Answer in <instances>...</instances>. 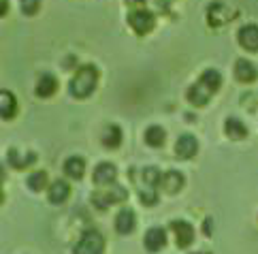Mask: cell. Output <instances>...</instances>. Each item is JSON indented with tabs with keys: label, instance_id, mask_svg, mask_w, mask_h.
<instances>
[{
	"label": "cell",
	"instance_id": "cell-4",
	"mask_svg": "<svg viewBox=\"0 0 258 254\" xmlns=\"http://www.w3.org/2000/svg\"><path fill=\"white\" fill-rule=\"evenodd\" d=\"M173 231H175V241H177L179 248H186L192 243V239H195V231H192V224L183 222V220H175L173 224Z\"/></svg>",
	"mask_w": 258,
	"mask_h": 254
},
{
	"label": "cell",
	"instance_id": "cell-5",
	"mask_svg": "<svg viewBox=\"0 0 258 254\" xmlns=\"http://www.w3.org/2000/svg\"><path fill=\"white\" fill-rule=\"evenodd\" d=\"M197 150H199V143L192 135H181L177 143H175V154L179 158H192L197 154Z\"/></svg>",
	"mask_w": 258,
	"mask_h": 254
},
{
	"label": "cell",
	"instance_id": "cell-18",
	"mask_svg": "<svg viewBox=\"0 0 258 254\" xmlns=\"http://www.w3.org/2000/svg\"><path fill=\"white\" fill-rule=\"evenodd\" d=\"M103 143L107 148H117V145L122 143V131H119V126H115V124L107 126V131L103 135Z\"/></svg>",
	"mask_w": 258,
	"mask_h": 254
},
{
	"label": "cell",
	"instance_id": "cell-27",
	"mask_svg": "<svg viewBox=\"0 0 258 254\" xmlns=\"http://www.w3.org/2000/svg\"><path fill=\"white\" fill-rule=\"evenodd\" d=\"M205 235H211V222H205Z\"/></svg>",
	"mask_w": 258,
	"mask_h": 254
},
{
	"label": "cell",
	"instance_id": "cell-9",
	"mask_svg": "<svg viewBox=\"0 0 258 254\" xmlns=\"http://www.w3.org/2000/svg\"><path fill=\"white\" fill-rule=\"evenodd\" d=\"M56 88H58L56 77L49 75V73H45V75L39 77V84H36V94L43 96V98H47V96H51L53 92H56Z\"/></svg>",
	"mask_w": 258,
	"mask_h": 254
},
{
	"label": "cell",
	"instance_id": "cell-8",
	"mask_svg": "<svg viewBox=\"0 0 258 254\" xmlns=\"http://www.w3.org/2000/svg\"><path fill=\"white\" fill-rule=\"evenodd\" d=\"M235 77L239 81H254L258 77V71L250 60H239L235 65Z\"/></svg>",
	"mask_w": 258,
	"mask_h": 254
},
{
	"label": "cell",
	"instance_id": "cell-1",
	"mask_svg": "<svg viewBox=\"0 0 258 254\" xmlns=\"http://www.w3.org/2000/svg\"><path fill=\"white\" fill-rule=\"evenodd\" d=\"M96 81H98L96 67L86 65V67H81L77 71V75L71 79L69 90H71V94L75 96V98H86V96H90L92 90L96 88Z\"/></svg>",
	"mask_w": 258,
	"mask_h": 254
},
{
	"label": "cell",
	"instance_id": "cell-13",
	"mask_svg": "<svg viewBox=\"0 0 258 254\" xmlns=\"http://www.w3.org/2000/svg\"><path fill=\"white\" fill-rule=\"evenodd\" d=\"M162 188L167 190V193H177V190H181V186H183V175L179 173V171H169V173H164L162 175Z\"/></svg>",
	"mask_w": 258,
	"mask_h": 254
},
{
	"label": "cell",
	"instance_id": "cell-6",
	"mask_svg": "<svg viewBox=\"0 0 258 254\" xmlns=\"http://www.w3.org/2000/svg\"><path fill=\"white\" fill-rule=\"evenodd\" d=\"M239 43L243 45L245 49L250 51H258V26L256 24H247L239 30Z\"/></svg>",
	"mask_w": 258,
	"mask_h": 254
},
{
	"label": "cell",
	"instance_id": "cell-24",
	"mask_svg": "<svg viewBox=\"0 0 258 254\" xmlns=\"http://www.w3.org/2000/svg\"><path fill=\"white\" fill-rule=\"evenodd\" d=\"M139 199H141L145 205H154L156 201H158V197H156V193H154V188H152V186H147V188L139 190Z\"/></svg>",
	"mask_w": 258,
	"mask_h": 254
},
{
	"label": "cell",
	"instance_id": "cell-7",
	"mask_svg": "<svg viewBox=\"0 0 258 254\" xmlns=\"http://www.w3.org/2000/svg\"><path fill=\"white\" fill-rule=\"evenodd\" d=\"M164 243H167V233L164 229H150L145 235V248L150 252H156V250H162Z\"/></svg>",
	"mask_w": 258,
	"mask_h": 254
},
{
	"label": "cell",
	"instance_id": "cell-10",
	"mask_svg": "<svg viewBox=\"0 0 258 254\" xmlns=\"http://www.w3.org/2000/svg\"><path fill=\"white\" fill-rule=\"evenodd\" d=\"M115 229H117V233H122V235H128L135 229V214H133V210H122L117 214Z\"/></svg>",
	"mask_w": 258,
	"mask_h": 254
},
{
	"label": "cell",
	"instance_id": "cell-20",
	"mask_svg": "<svg viewBox=\"0 0 258 254\" xmlns=\"http://www.w3.org/2000/svg\"><path fill=\"white\" fill-rule=\"evenodd\" d=\"M0 111H3V117H13L15 98H13L11 92H3V96H0Z\"/></svg>",
	"mask_w": 258,
	"mask_h": 254
},
{
	"label": "cell",
	"instance_id": "cell-2",
	"mask_svg": "<svg viewBox=\"0 0 258 254\" xmlns=\"http://www.w3.org/2000/svg\"><path fill=\"white\" fill-rule=\"evenodd\" d=\"M103 250H105V239L98 231L84 233V237L75 246V254H103Z\"/></svg>",
	"mask_w": 258,
	"mask_h": 254
},
{
	"label": "cell",
	"instance_id": "cell-19",
	"mask_svg": "<svg viewBox=\"0 0 258 254\" xmlns=\"http://www.w3.org/2000/svg\"><path fill=\"white\" fill-rule=\"evenodd\" d=\"M201 81H203V84H205V86L211 90V92H216V90L220 88V84H222V77H220V73H218V71L207 69L205 73H203Z\"/></svg>",
	"mask_w": 258,
	"mask_h": 254
},
{
	"label": "cell",
	"instance_id": "cell-12",
	"mask_svg": "<svg viewBox=\"0 0 258 254\" xmlns=\"http://www.w3.org/2000/svg\"><path fill=\"white\" fill-rule=\"evenodd\" d=\"M214 94L211 90L203 84V81H199V84L195 86V88H190V92H188V98H190V103H195V105H205L207 101H209V96Z\"/></svg>",
	"mask_w": 258,
	"mask_h": 254
},
{
	"label": "cell",
	"instance_id": "cell-11",
	"mask_svg": "<svg viewBox=\"0 0 258 254\" xmlns=\"http://www.w3.org/2000/svg\"><path fill=\"white\" fill-rule=\"evenodd\" d=\"M115 179V167L111 162H103L94 169V181L96 184H113Z\"/></svg>",
	"mask_w": 258,
	"mask_h": 254
},
{
	"label": "cell",
	"instance_id": "cell-15",
	"mask_svg": "<svg viewBox=\"0 0 258 254\" xmlns=\"http://www.w3.org/2000/svg\"><path fill=\"white\" fill-rule=\"evenodd\" d=\"M84 171H86V162L79 156H71L67 162H64V173H67L69 177H73V179H79L81 175H84Z\"/></svg>",
	"mask_w": 258,
	"mask_h": 254
},
{
	"label": "cell",
	"instance_id": "cell-23",
	"mask_svg": "<svg viewBox=\"0 0 258 254\" xmlns=\"http://www.w3.org/2000/svg\"><path fill=\"white\" fill-rule=\"evenodd\" d=\"M20 9L26 15H34L41 9V0H20Z\"/></svg>",
	"mask_w": 258,
	"mask_h": 254
},
{
	"label": "cell",
	"instance_id": "cell-21",
	"mask_svg": "<svg viewBox=\"0 0 258 254\" xmlns=\"http://www.w3.org/2000/svg\"><path fill=\"white\" fill-rule=\"evenodd\" d=\"M28 186H30V190H34V193H39V190H43L47 186V175H45L43 171H36V173H32L28 177Z\"/></svg>",
	"mask_w": 258,
	"mask_h": 254
},
{
	"label": "cell",
	"instance_id": "cell-22",
	"mask_svg": "<svg viewBox=\"0 0 258 254\" xmlns=\"http://www.w3.org/2000/svg\"><path fill=\"white\" fill-rule=\"evenodd\" d=\"M143 179H145V184L147 186H156L158 181H162V175H160V171L158 169H154V167H147L145 171H143Z\"/></svg>",
	"mask_w": 258,
	"mask_h": 254
},
{
	"label": "cell",
	"instance_id": "cell-14",
	"mask_svg": "<svg viewBox=\"0 0 258 254\" xmlns=\"http://www.w3.org/2000/svg\"><path fill=\"white\" fill-rule=\"evenodd\" d=\"M69 184L64 179H56L53 184L49 186V201L51 203H64L69 197Z\"/></svg>",
	"mask_w": 258,
	"mask_h": 254
},
{
	"label": "cell",
	"instance_id": "cell-26",
	"mask_svg": "<svg viewBox=\"0 0 258 254\" xmlns=\"http://www.w3.org/2000/svg\"><path fill=\"white\" fill-rule=\"evenodd\" d=\"M126 3L131 5V7H137V9H139V7H141V5L145 3V0H126Z\"/></svg>",
	"mask_w": 258,
	"mask_h": 254
},
{
	"label": "cell",
	"instance_id": "cell-16",
	"mask_svg": "<svg viewBox=\"0 0 258 254\" xmlns=\"http://www.w3.org/2000/svg\"><path fill=\"white\" fill-rule=\"evenodd\" d=\"M224 131H226L228 137H233V139H241V137H245V135H247L245 124L239 122L237 117H228L226 124H224Z\"/></svg>",
	"mask_w": 258,
	"mask_h": 254
},
{
	"label": "cell",
	"instance_id": "cell-25",
	"mask_svg": "<svg viewBox=\"0 0 258 254\" xmlns=\"http://www.w3.org/2000/svg\"><path fill=\"white\" fill-rule=\"evenodd\" d=\"M107 199H109V203L122 201V199H126V190H124V188H119V186H113V190L107 195Z\"/></svg>",
	"mask_w": 258,
	"mask_h": 254
},
{
	"label": "cell",
	"instance_id": "cell-17",
	"mask_svg": "<svg viewBox=\"0 0 258 254\" xmlns=\"http://www.w3.org/2000/svg\"><path fill=\"white\" fill-rule=\"evenodd\" d=\"M164 129L162 126H150V129L145 131V143L147 145H152V148H158V145L164 143Z\"/></svg>",
	"mask_w": 258,
	"mask_h": 254
},
{
	"label": "cell",
	"instance_id": "cell-3",
	"mask_svg": "<svg viewBox=\"0 0 258 254\" xmlns=\"http://www.w3.org/2000/svg\"><path fill=\"white\" fill-rule=\"evenodd\" d=\"M128 24L133 26L135 32L145 34L154 28V15L150 11H145V9H137V11H133L128 15Z\"/></svg>",
	"mask_w": 258,
	"mask_h": 254
}]
</instances>
